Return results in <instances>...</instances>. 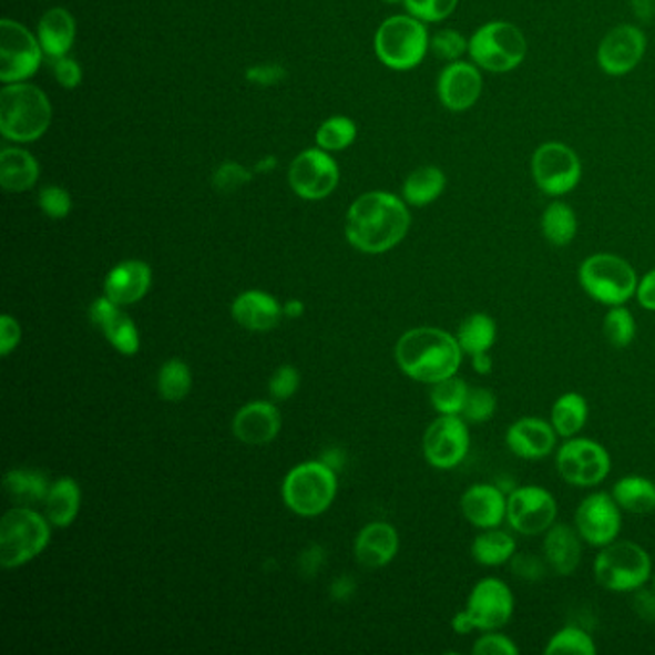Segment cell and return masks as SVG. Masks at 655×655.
Masks as SVG:
<instances>
[{
  "label": "cell",
  "mask_w": 655,
  "mask_h": 655,
  "mask_svg": "<svg viewBox=\"0 0 655 655\" xmlns=\"http://www.w3.org/2000/svg\"><path fill=\"white\" fill-rule=\"evenodd\" d=\"M483 70L473 62L456 60L440 72L437 94L444 109L461 114L473 109L483 94Z\"/></svg>",
  "instance_id": "d6986e66"
},
{
  "label": "cell",
  "mask_w": 655,
  "mask_h": 655,
  "mask_svg": "<svg viewBox=\"0 0 655 655\" xmlns=\"http://www.w3.org/2000/svg\"><path fill=\"white\" fill-rule=\"evenodd\" d=\"M75 41V20L64 8H52L39 23V43L44 54L57 60L68 57Z\"/></svg>",
  "instance_id": "83f0119b"
},
{
  "label": "cell",
  "mask_w": 655,
  "mask_h": 655,
  "mask_svg": "<svg viewBox=\"0 0 655 655\" xmlns=\"http://www.w3.org/2000/svg\"><path fill=\"white\" fill-rule=\"evenodd\" d=\"M397 364L419 382L434 385L458 375L463 350L454 335L437 327H418L403 332L397 342Z\"/></svg>",
  "instance_id": "7a4b0ae2"
},
{
  "label": "cell",
  "mask_w": 655,
  "mask_h": 655,
  "mask_svg": "<svg viewBox=\"0 0 655 655\" xmlns=\"http://www.w3.org/2000/svg\"><path fill=\"white\" fill-rule=\"evenodd\" d=\"M510 567H512L513 575L519 576L521 581L536 583L546 575L547 563L546 560H542L539 555L518 552V554L513 555Z\"/></svg>",
  "instance_id": "681fc988"
},
{
  "label": "cell",
  "mask_w": 655,
  "mask_h": 655,
  "mask_svg": "<svg viewBox=\"0 0 655 655\" xmlns=\"http://www.w3.org/2000/svg\"><path fill=\"white\" fill-rule=\"evenodd\" d=\"M352 583H350L348 579H340V581H337L335 586H332V596H335V598H345L348 594H352Z\"/></svg>",
  "instance_id": "94428289"
},
{
  "label": "cell",
  "mask_w": 655,
  "mask_h": 655,
  "mask_svg": "<svg viewBox=\"0 0 655 655\" xmlns=\"http://www.w3.org/2000/svg\"><path fill=\"white\" fill-rule=\"evenodd\" d=\"M403 4L421 22L437 23L454 14L460 0H403Z\"/></svg>",
  "instance_id": "f6af8a7d"
},
{
  "label": "cell",
  "mask_w": 655,
  "mask_h": 655,
  "mask_svg": "<svg viewBox=\"0 0 655 655\" xmlns=\"http://www.w3.org/2000/svg\"><path fill=\"white\" fill-rule=\"evenodd\" d=\"M594 576L605 591L617 594L638 591L652 579V557L636 542L613 541L600 547L594 560Z\"/></svg>",
  "instance_id": "52a82bcc"
},
{
  "label": "cell",
  "mask_w": 655,
  "mask_h": 655,
  "mask_svg": "<svg viewBox=\"0 0 655 655\" xmlns=\"http://www.w3.org/2000/svg\"><path fill=\"white\" fill-rule=\"evenodd\" d=\"M633 610L641 620L655 623V591H646L644 586L634 591Z\"/></svg>",
  "instance_id": "11a10c76"
},
{
  "label": "cell",
  "mask_w": 655,
  "mask_h": 655,
  "mask_svg": "<svg viewBox=\"0 0 655 655\" xmlns=\"http://www.w3.org/2000/svg\"><path fill=\"white\" fill-rule=\"evenodd\" d=\"M465 612L477 631H500L510 623L515 612L512 589L497 576H487L473 586Z\"/></svg>",
  "instance_id": "ac0fdd59"
},
{
  "label": "cell",
  "mask_w": 655,
  "mask_h": 655,
  "mask_svg": "<svg viewBox=\"0 0 655 655\" xmlns=\"http://www.w3.org/2000/svg\"><path fill=\"white\" fill-rule=\"evenodd\" d=\"M612 497L623 512L634 515L655 512V483L648 477H623L613 484Z\"/></svg>",
  "instance_id": "4dcf8cb0"
},
{
  "label": "cell",
  "mask_w": 655,
  "mask_h": 655,
  "mask_svg": "<svg viewBox=\"0 0 655 655\" xmlns=\"http://www.w3.org/2000/svg\"><path fill=\"white\" fill-rule=\"evenodd\" d=\"M4 489L18 504H33L44 500L51 487H47V479L39 471L14 469L4 477Z\"/></svg>",
  "instance_id": "8d00e7d4"
},
{
  "label": "cell",
  "mask_w": 655,
  "mask_h": 655,
  "mask_svg": "<svg viewBox=\"0 0 655 655\" xmlns=\"http://www.w3.org/2000/svg\"><path fill=\"white\" fill-rule=\"evenodd\" d=\"M151 282V267L139 259H130L110 272L104 282V296L117 306L135 304L149 293Z\"/></svg>",
  "instance_id": "d4e9b609"
},
{
  "label": "cell",
  "mask_w": 655,
  "mask_h": 655,
  "mask_svg": "<svg viewBox=\"0 0 655 655\" xmlns=\"http://www.w3.org/2000/svg\"><path fill=\"white\" fill-rule=\"evenodd\" d=\"M275 166H277V158H274V156H266V158L256 164V172L269 173Z\"/></svg>",
  "instance_id": "be15d7a7"
},
{
  "label": "cell",
  "mask_w": 655,
  "mask_h": 655,
  "mask_svg": "<svg viewBox=\"0 0 655 655\" xmlns=\"http://www.w3.org/2000/svg\"><path fill=\"white\" fill-rule=\"evenodd\" d=\"M583 542L576 526L554 523L544 533L542 542L547 567L554 571L555 575H573L583 560Z\"/></svg>",
  "instance_id": "7402d4cb"
},
{
  "label": "cell",
  "mask_w": 655,
  "mask_h": 655,
  "mask_svg": "<svg viewBox=\"0 0 655 655\" xmlns=\"http://www.w3.org/2000/svg\"><path fill=\"white\" fill-rule=\"evenodd\" d=\"M497 408L498 398L492 390L487 387H471L465 408L461 411V418L465 419L468 423L481 426L494 418Z\"/></svg>",
  "instance_id": "ee69618b"
},
{
  "label": "cell",
  "mask_w": 655,
  "mask_h": 655,
  "mask_svg": "<svg viewBox=\"0 0 655 655\" xmlns=\"http://www.w3.org/2000/svg\"><path fill=\"white\" fill-rule=\"evenodd\" d=\"M81 504V490L73 479H60L49 489L44 498V510L52 525H72L78 518Z\"/></svg>",
  "instance_id": "d590c367"
},
{
  "label": "cell",
  "mask_w": 655,
  "mask_h": 655,
  "mask_svg": "<svg viewBox=\"0 0 655 655\" xmlns=\"http://www.w3.org/2000/svg\"><path fill=\"white\" fill-rule=\"evenodd\" d=\"M337 162L324 149L300 152L288 167V183L306 201H321L339 185Z\"/></svg>",
  "instance_id": "5bb4252c"
},
{
  "label": "cell",
  "mask_w": 655,
  "mask_h": 655,
  "mask_svg": "<svg viewBox=\"0 0 655 655\" xmlns=\"http://www.w3.org/2000/svg\"><path fill=\"white\" fill-rule=\"evenodd\" d=\"M250 180H253V172H248L245 166H240L237 162H225L214 172L212 183L219 193H233L246 183H250Z\"/></svg>",
  "instance_id": "bcb514c9"
},
{
  "label": "cell",
  "mask_w": 655,
  "mask_h": 655,
  "mask_svg": "<svg viewBox=\"0 0 655 655\" xmlns=\"http://www.w3.org/2000/svg\"><path fill=\"white\" fill-rule=\"evenodd\" d=\"M555 468L565 483L591 489L604 483L612 471V456L598 440L571 437L555 452Z\"/></svg>",
  "instance_id": "8fae6325"
},
{
  "label": "cell",
  "mask_w": 655,
  "mask_h": 655,
  "mask_svg": "<svg viewBox=\"0 0 655 655\" xmlns=\"http://www.w3.org/2000/svg\"><path fill=\"white\" fill-rule=\"evenodd\" d=\"M542 237L557 248L570 246L579 233L575 209L567 202L554 201L547 204L541 216Z\"/></svg>",
  "instance_id": "1f68e13d"
},
{
  "label": "cell",
  "mask_w": 655,
  "mask_h": 655,
  "mask_svg": "<svg viewBox=\"0 0 655 655\" xmlns=\"http://www.w3.org/2000/svg\"><path fill=\"white\" fill-rule=\"evenodd\" d=\"M468 382L458 375L448 377L444 381L434 382L431 390V403L440 416H461L469 397Z\"/></svg>",
  "instance_id": "74e56055"
},
{
  "label": "cell",
  "mask_w": 655,
  "mask_h": 655,
  "mask_svg": "<svg viewBox=\"0 0 655 655\" xmlns=\"http://www.w3.org/2000/svg\"><path fill=\"white\" fill-rule=\"evenodd\" d=\"M452 628H454L456 633L458 634H469L477 631L475 625H473V621L469 617V613L463 610V612L456 613L454 620H452Z\"/></svg>",
  "instance_id": "91938a15"
},
{
  "label": "cell",
  "mask_w": 655,
  "mask_h": 655,
  "mask_svg": "<svg viewBox=\"0 0 655 655\" xmlns=\"http://www.w3.org/2000/svg\"><path fill=\"white\" fill-rule=\"evenodd\" d=\"M282 429V416L269 402L246 403L233 419V431L245 444H267Z\"/></svg>",
  "instance_id": "cb8c5ba5"
},
{
  "label": "cell",
  "mask_w": 655,
  "mask_h": 655,
  "mask_svg": "<svg viewBox=\"0 0 655 655\" xmlns=\"http://www.w3.org/2000/svg\"><path fill=\"white\" fill-rule=\"evenodd\" d=\"M460 504L463 518L481 531L500 526L508 518V497L497 484H471L463 492Z\"/></svg>",
  "instance_id": "44dd1931"
},
{
  "label": "cell",
  "mask_w": 655,
  "mask_h": 655,
  "mask_svg": "<svg viewBox=\"0 0 655 655\" xmlns=\"http://www.w3.org/2000/svg\"><path fill=\"white\" fill-rule=\"evenodd\" d=\"M531 175L541 193L552 198L573 193L583 177V162L570 144L546 141L534 151Z\"/></svg>",
  "instance_id": "30bf717a"
},
{
  "label": "cell",
  "mask_w": 655,
  "mask_h": 655,
  "mask_svg": "<svg viewBox=\"0 0 655 655\" xmlns=\"http://www.w3.org/2000/svg\"><path fill=\"white\" fill-rule=\"evenodd\" d=\"M287 78V70L282 64H258L253 65L246 72V80L258 86H274L283 83Z\"/></svg>",
  "instance_id": "f5cc1de1"
},
{
  "label": "cell",
  "mask_w": 655,
  "mask_h": 655,
  "mask_svg": "<svg viewBox=\"0 0 655 655\" xmlns=\"http://www.w3.org/2000/svg\"><path fill=\"white\" fill-rule=\"evenodd\" d=\"M589 421V402L579 392H565L555 400L550 411V423L562 439H571L583 431Z\"/></svg>",
  "instance_id": "836d02e7"
},
{
  "label": "cell",
  "mask_w": 655,
  "mask_h": 655,
  "mask_svg": "<svg viewBox=\"0 0 655 655\" xmlns=\"http://www.w3.org/2000/svg\"><path fill=\"white\" fill-rule=\"evenodd\" d=\"M471 437L468 421L461 416H439L427 427L423 437L426 460L437 469H454L465 460Z\"/></svg>",
  "instance_id": "2e32d148"
},
{
  "label": "cell",
  "mask_w": 655,
  "mask_h": 655,
  "mask_svg": "<svg viewBox=\"0 0 655 655\" xmlns=\"http://www.w3.org/2000/svg\"><path fill=\"white\" fill-rule=\"evenodd\" d=\"M515 554H518V542L512 534L500 531L498 526L483 529L471 544L473 560L483 567L505 565V563L512 562Z\"/></svg>",
  "instance_id": "f546056e"
},
{
  "label": "cell",
  "mask_w": 655,
  "mask_h": 655,
  "mask_svg": "<svg viewBox=\"0 0 655 655\" xmlns=\"http://www.w3.org/2000/svg\"><path fill=\"white\" fill-rule=\"evenodd\" d=\"M429 51L442 62H456L468 54L469 39L458 29H440L431 37Z\"/></svg>",
  "instance_id": "7bdbcfd3"
},
{
  "label": "cell",
  "mask_w": 655,
  "mask_h": 655,
  "mask_svg": "<svg viewBox=\"0 0 655 655\" xmlns=\"http://www.w3.org/2000/svg\"><path fill=\"white\" fill-rule=\"evenodd\" d=\"M646 49V33L633 23H621L610 29L600 41L596 60L605 75L623 78L638 68Z\"/></svg>",
  "instance_id": "9a60e30c"
},
{
  "label": "cell",
  "mask_w": 655,
  "mask_h": 655,
  "mask_svg": "<svg viewBox=\"0 0 655 655\" xmlns=\"http://www.w3.org/2000/svg\"><path fill=\"white\" fill-rule=\"evenodd\" d=\"M52 72L57 78L58 83L64 86V89H75L81 85L83 80V72H81V65L72 60V58L62 57L57 60H51Z\"/></svg>",
  "instance_id": "816d5d0a"
},
{
  "label": "cell",
  "mask_w": 655,
  "mask_h": 655,
  "mask_svg": "<svg viewBox=\"0 0 655 655\" xmlns=\"http://www.w3.org/2000/svg\"><path fill=\"white\" fill-rule=\"evenodd\" d=\"M382 2H389V4H397L400 0H382Z\"/></svg>",
  "instance_id": "e7e4bbea"
},
{
  "label": "cell",
  "mask_w": 655,
  "mask_h": 655,
  "mask_svg": "<svg viewBox=\"0 0 655 655\" xmlns=\"http://www.w3.org/2000/svg\"><path fill=\"white\" fill-rule=\"evenodd\" d=\"M298 385H300V375H298V371L293 366H283L272 377L269 392L277 400H287V398L295 397Z\"/></svg>",
  "instance_id": "f907efd6"
},
{
  "label": "cell",
  "mask_w": 655,
  "mask_h": 655,
  "mask_svg": "<svg viewBox=\"0 0 655 655\" xmlns=\"http://www.w3.org/2000/svg\"><path fill=\"white\" fill-rule=\"evenodd\" d=\"M51 541V529L39 513L14 508L0 523V563L4 570L20 567L41 554Z\"/></svg>",
  "instance_id": "ba28073f"
},
{
  "label": "cell",
  "mask_w": 655,
  "mask_h": 655,
  "mask_svg": "<svg viewBox=\"0 0 655 655\" xmlns=\"http://www.w3.org/2000/svg\"><path fill=\"white\" fill-rule=\"evenodd\" d=\"M444 188H447V175L440 167H418L416 172L408 175V180L403 181V201L418 208L429 206L432 202L439 201Z\"/></svg>",
  "instance_id": "d6a6232c"
},
{
  "label": "cell",
  "mask_w": 655,
  "mask_h": 655,
  "mask_svg": "<svg viewBox=\"0 0 655 655\" xmlns=\"http://www.w3.org/2000/svg\"><path fill=\"white\" fill-rule=\"evenodd\" d=\"M473 654L475 655H518L519 646L500 631H484L475 644H473Z\"/></svg>",
  "instance_id": "7dc6e473"
},
{
  "label": "cell",
  "mask_w": 655,
  "mask_h": 655,
  "mask_svg": "<svg viewBox=\"0 0 655 655\" xmlns=\"http://www.w3.org/2000/svg\"><path fill=\"white\" fill-rule=\"evenodd\" d=\"M410 209L397 195H361L346 214V238L361 253L382 254L400 245L410 231Z\"/></svg>",
  "instance_id": "6da1fadb"
},
{
  "label": "cell",
  "mask_w": 655,
  "mask_h": 655,
  "mask_svg": "<svg viewBox=\"0 0 655 655\" xmlns=\"http://www.w3.org/2000/svg\"><path fill=\"white\" fill-rule=\"evenodd\" d=\"M638 282L634 267L617 254H592L579 267V283L584 293L607 308L625 306L636 296Z\"/></svg>",
  "instance_id": "5b68a950"
},
{
  "label": "cell",
  "mask_w": 655,
  "mask_h": 655,
  "mask_svg": "<svg viewBox=\"0 0 655 655\" xmlns=\"http://www.w3.org/2000/svg\"><path fill=\"white\" fill-rule=\"evenodd\" d=\"M636 300L644 310L655 311V267L638 282Z\"/></svg>",
  "instance_id": "9f6ffc18"
},
{
  "label": "cell",
  "mask_w": 655,
  "mask_h": 655,
  "mask_svg": "<svg viewBox=\"0 0 655 655\" xmlns=\"http://www.w3.org/2000/svg\"><path fill=\"white\" fill-rule=\"evenodd\" d=\"M160 397L167 402H180L191 390V369L181 360H170L158 373Z\"/></svg>",
  "instance_id": "b9f144b4"
},
{
  "label": "cell",
  "mask_w": 655,
  "mask_h": 655,
  "mask_svg": "<svg viewBox=\"0 0 655 655\" xmlns=\"http://www.w3.org/2000/svg\"><path fill=\"white\" fill-rule=\"evenodd\" d=\"M39 206L43 209L44 216L52 217V219H64L70 212H72V196L65 188L44 187L39 195Z\"/></svg>",
  "instance_id": "c3c4849f"
},
{
  "label": "cell",
  "mask_w": 655,
  "mask_h": 655,
  "mask_svg": "<svg viewBox=\"0 0 655 655\" xmlns=\"http://www.w3.org/2000/svg\"><path fill=\"white\" fill-rule=\"evenodd\" d=\"M20 337H22V331H20V325L14 317L2 316L0 319V354L8 356L12 352L20 342Z\"/></svg>",
  "instance_id": "db71d44e"
},
{
  "label": "cell",
  "mask_w": 655,
  "mask_h": 655,
  "mask_svg": "<svg viewBox=\"0 0 655 655\" xmlns=\"http://www.w3.org/2000/svg\"><path fill=\"white\" fill-rule=\"evenodd\" d=\"M356 135H358V130L350 117L335 115L331 120L319 125L316 143L319 149L327 152L345 151L356 141Z\"/></svg>",
  "instance_id": "60d3db41"
},
{
  "label": "cell",
  "mask_w": 655,
  "mask_h": 655,
  "mask_svg": "<svg viewBox=\"0 0 655 655\" xmlns=\"http://www.w3.org/2000/svg\"><path fill=\"white\" fill-rule=\"evenodd\" d=\"M544 654L547 655H562V654H576V655H596L598 654V646L592 638V634L584 628L575 627H563L547 641Z\"/></svg>",
  "instance_id": "f35d334b"
},
{
  "label": "cell",
  "mask_w": 655,
  "mask_h": 655,
  "mask_svg": "<svg viewBox=\"0 0 655 655\" xmlns=\"http://www.w3.org/2000/svg\"><path fill=\"white\" fill-rule=\"evenodd\" d=\"M654 591H655V575H654Z\"/></svg>",
  "instance_id": "03108f58"
},
{
  "label": "cell",
  "mask_w": 655,
  "mask_h": 655,
  "mask_svg": "<svg viewBox=\"0 0 655 655\" xmlns=\"http://www.w3.org/2000/svg\"><path fill=\"white\" fill-rule=\"evenodd\" d=\"M575 526L581 539L594 547H604L620 539L623 510L607 492L584 498L575 512Z\"/></svg>",
  "instance_id": "e0dca14e"
},
{
  "label": "cell",
  "mask_w": 655,
  "mask_h": 655,
  "mask_svg": "<svg viewBox=\"0 0 655 655\" xmlns=\"http://www.w3.org/2000/svg\"><path fill=\"white\" fill-rule=\"evenodd\" d=\"M554 426L542 418H521L505 431V444L519 460L539 461L552 454L557 444Z\"/></svg>",
  "instance_id": "ffe728a7"
},
{
  "label": "cell",
  "mask_w": 655,
  "mask_h": 655,
  "mask_svg": "<svg viewBox=\"0 0 655 655\" xmlns=\"http://www.w3.org/2000/svg\"><path fill=\"white\" fill-rule=\"evenodd\" d=\"M529 43L521 29L512 22H487L469 37V58L490 73H508L525 62Z\"/></svg>",
  "instance_id": "277c9868"
},
{
  "label": "cell",
  "mask_w": 655,
  "mask_h": 655,
  "mask_svg": "<svg viewBox=\"0 0 655 655\" xmlns=\"http://www.w3.org/2000/svg\"><path fill=\"white\" fill-rule=\"evenodd\" d=\"M43 49L22 23L4 18L0 22V81L20 83L35 75L43 62Z\"/></svg>",
  "instance_id": "7c38bea8"
},
{
  "label": "cell",
  "mask_w": 655,
  "mask_h": 655,
  "mask_svg": "<svg viewBox=\"0 0 655 655\" xmlns=\"http://www.w3.org/2000/svg\"><path fill=\"white\" fill-rule=\"evenodd\" d=\"M456 339L460 342L463 354H468V356L490 352V348L497 345V321L484 311H475L461 321L458 332H456Z\"/></svg>",
  "instance_id": "e575fe53"
},
{
  "label": "cell",
  "mask_w": 655,
  "mask_h": 655,
  "mask_svg": "<svg viewBox=\"0 0 655 655\" xmlns=\"http://www.w3.org/2000/svg\"><path fill=\"white\" fill-rule=\"evenodd\" d=\"M631 8L642 22H649L655 16V0H631Z\"/></svg>",
  "instance_id": "6f0895ef"
},
{
  "label": "cell",
  "mask_w": 655,
  "mask_h": 655,
  "mask_svg": "<svg viewBox=\"0 0 655 655\" xmlns=\"http://www.w3.org/2000/svg\"><path fill=\"white\" fill-rule=\"evenodd\" d=\"M233 317L238 325L250 331H269L279 324L283 308L274 296L266 295L262 290H248L238 296L233 303Z\"/></svg>",
  "instance_id": "4316f807"
},
{
  "label": "cell",
  "mask_w": 655,
  "mask_h": 655,
  "mask_svg": "<svg viewBox=\"0 0 655 655\" xmlns=\"http://www.w3.org/2000/svg\"><path fill=\"white\" fill-rule=\"evenodd\" d=\"M283 314L288 317H300L304 314V304L300 300H290L287 306L283 308Z\"/></svg>",
  "instance_id": "6125c7cd"
},
{
  "label": "cell",
  "mask_w": 655,
  "mask_h": 655,
  "mask_svg": "<svg viewBox=\"0 0 655 655\" xmlns=\"http://www.w3.org/2000/svg\"><path fill=\"white\" fill-rule=\"evenodd\" d=\"M471 366H473V369H475L479 375H490L494 361L490 358L489 352H479L471 356Z\"/></svg>",
  "instance_id": "680465c9"
},
{
  "label": "cell",
  "mask_w": 655,
  "mask_h": 655,
  "mask_svg": "<svg viewBox=\"0 0 655 655\" xmlns=\"http://www.w3.org/2000/svg\"><path fill=\"white\" fill-rule=\"evenodd\" d=\"M429 43L431 37L426 22L411 14L392 16L385 20L375 33L377 58L387 68L397 72H408L418 68L429 52Z\"/></svg>",
  "instance_id": "8992f818"
},
{
  "label": "cell",
  "mask_w": 655,
  "mask_h": 655,
  "mask_svg": "<svg viewBox=\"0 0 655 655\" xmlns=\"http://www.w3.org/2000/svg\"><path fill=\"white\" fill-rule=\"evenodd\" d=\"M91 321L101 327L104 337L112 342L117 352L133 356L139 352V331L130 317L125 316L117 304L112 303L109 296H102L94 300L89 310Z\"/></svg>",
  "instance_id": "603a6c76"
},
{
  "label": "cell",
  "mask_w": 655,
  "mask_h": 655,
  "mask_svg": "<svg viewBox=\"0 0 655 655\" xmlns=\"http://www.w3.org/2000/svg\"><path fill=\"white\" fill-rule=\"evenodd\" d=\"M557 518V502L550 490L539 484L519 487L508 494V518L513 531L525 536L546 533Z\"/></svg>",
  "instance_id": "4fadbf2b"
},
{
  "label": "cell",
  "mask_w": 655,
  "mask_h": 655,
  "mask_svg": "<svg viewBox=\"0 0 655 655\" xmlns=\"http://www.w3.org/2000/svg\"><path fill=\"white\" fill-rule=\"evenodd\" d=\"M39 180L37 160L22 149H2L0 152V185L10 193H23Z\"/></svg>",
  "instance_id": "f1b7e54d"
},
{
  "label": "cell",
  "mask_w": 655,
  "mask_h": 655,
  "mask_svg": "<svg viewBox=\"0 0 655 655\" xmlns=\"http://www.w3.org/2000/svg\"><path fill=\"white\" fill-rule=\"evenodd\" d=\"M337 477L324 461H308L293 469L283 484L285 504L304 518H314L331 505Z\"/></svg>",
  "instance_id": "9c48e42d"
},
{
  "label": "cell",
  "mask_w": 655,
  "mask_h": 655,
  "mask_svg": "<svg viewBox=\"0 0 655 655\" xmlns=\"http://www.w3.org/2000/svg\"><path fill=\"white\" fill-rule=\"evenodd\" d=\"M604 337L613 348H627L636 339V319L627 306H613L607 310L602 325Z\"/></svg>",
  "instance_id": "ab89813d"
},
{
  "label": "cell",
  "mask_w": 655,
  "mask_h": 655,
  "mask_svg": "<svg viewBox=\"0 0 655 655\" xmlns=\"http://www.w3.org/2000/svg\"><path fill=\"white\" fill-rule=\"evenodd\" d=\"M51 101L35 85L8 83L0 91V133L8 141L33 143L51 125Z\"/></svg>",
  "instance_id": "3957f363"
},
{
  "label": "cell",
  "mask_w": 655,
  "mask_h": 655,
  "mask_svg": "<svg viewBox=\"0 0 655 655\" xmlns=\"http://www.w3.org/2000/svg\"><path fill=\"white\" fill-rule=\"evenodd\" d=\"M398 533L389 523H371L356 541V557L366 567H385L398 554Z\"/></svg>",
  "instance_id": "484cf974"
}]
</instances>
